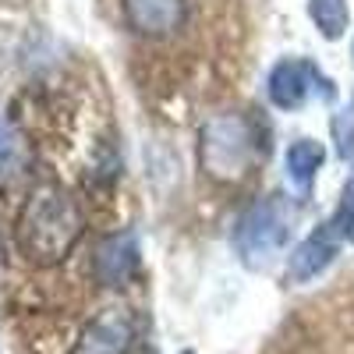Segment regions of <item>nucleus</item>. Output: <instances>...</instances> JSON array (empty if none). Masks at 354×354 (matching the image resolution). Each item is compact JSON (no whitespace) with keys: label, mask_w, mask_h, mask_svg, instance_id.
Returning a JSON list of instances; mask_svg holds the SVG:
<instances>
[{"label":"nucleus","mask_w":354,"mask_h":354,"mask_svg":"<svg viewBox=\"0 0 354 354\" xmlns=\"http://www.w3.org/2000/svg\"><path fill=\"white\" fill-rule=\"evenodd\" d=\"M28 163V145L15 131V124L0 121V181H15Z\"/></svg>","instance_id":"obj_11"},{"label":"nucleus","mask_w":354,"mask_h":354,"mask_svg":"<svg viewBox=\"0 0 354 354\" xmlns=\"http://www.w3.org/2000/svg\"><path fill=\"white\" fill-rule=\"evenodd\" d=\"M322 163H326V149H322V142H315V138H294L287 145V153H283V177H287L290 192L298 198L312 195V185H315Z\"/></svg>","instance_id":"obj_9"},{"label":"nucleus","mask_w":354,"mask_h":354,"mask_svg":"<svg viewBox=\"0 0 354 354\" xmlns=\"http://www.w3.org/2000/svg\"><path fill=\"white\" fill-rule=\"evenodd\" d=\"M198 160L213 181L234 185L248 177L259 160H266V131L262 121L245 110L216 113L198 131Z\"/></svg>","instance_id":"obj_2"},{"label":"nucleus","mask_w":354,"mask_h":354,"mask_svg":"<svg viewBox=\"0 0 354 354\" xmlns=\"http://www.w3.org/2000/svg\"><path fill=\"white\" fill-rule=\"evenodd\" d=\"M308 18L319 28V36L330 39V43L344 39L347 28H351V8H347V0H308Z\"/></svg>","instance_id":"obj_10"},{"label":"nucleus","mask_w":354,"mask_h":354,"mask_svg":"<svg viewBox=\"0 0 354 354\" xmlns=\"http://www.w3.org/2000/svg\"><path fill=\"white\" fill-rule=\"evenodd\" d=\"M294 223H298V205H294V198H287L280 192L262 195L252 205H245V213L238 216L234 234H230V245H234L238 262L252 273L270 270V266L287 252Z\"/></svg>","instance_id":"obj_3"},{"label":"nucleus","mask_w":354,"mask_h":354,"mask_svg":"<svg viewBox=\"0 0 354 354\" xmlns=\"http://www.w3.org/2000/svg\"><path fill=\"white\" fill-rule=\"evenodd\" d=\"M82 209L68 188L61 185H39L25 198L18 213V248L25 252L28 262L36 266H53L71 255V248L82 238Z\"/></svg>","instance_id":"obj_1"},{"label":"nucleus","mask_w":354,"mask_h":354,"mask_svg":"<svg viewBox=\"0 0 354 354\" xmlns=\"http://www.w3.org/2000/svg\"><path fill=\"white\" fill-rule=\"evenodd\" d=\"M121 11L131 32L138 36H170L185 21V0H121Z\"/></svg>","instance_id":"obj_8"},{"label":"nucleus","mask_w":354,"mask_h":354,"mask_svg":"<svg viewBox=\"0 0 354 354\" xmlns=\"http://www.w3.org/2000/svg\"><path fill=\"white\" fill-rule=\"evenodd\" d=\"M351 53H354V43H351Z\"/></svg>","instance_id":"obj_15"},{"label":"nucleus","mask_w":354,"mask_h":354,"mask_svg":"<svg viewBox=\"0 0 354 354\" xmlns=\"http://www.w3.org/2000/svg\"><path fill=\"white\" fill-rule=\"evenodd\" d=\"M138 241L135 234L124 230V234H110V238L96 248V259H93V273L103 287H128L131 277L138 273Z\"/></svg>","instance_id":"obj_7"},{"label":"nucleus","mask_w":354,"mask_h":354,"mask_svg":"<svg viewBox=\"0 0 354 354\" xmlns=\"http://www.w3.org/2000/svg\"><path fill=\"white\" fill-rule=\"evenodd\" d=\"M326 223L340 234V241H344V245H354V167H351L347 181H344V188H340L337 209L330 213Z\"/></svg>","instance_id":"obj_12"},{"label":"nucleus","mask_w":354,"mask_h":354,"mask_svg":"<svg viewBox=\"0 0 354 354\" xmlns=\"http://www.w3.org/2000/svg\"><path fill=\"white\" fill-rule=\"evenodd\" d=\"M181 354H192V351H181Z\"/></svg>","instance_id":"obj_14"},{"label":"nucleus","mask_w":354,"mask_h":354,"mask_svg":"<svg viewBox=\"0 0 354 354\" xmlns=\"http://www.w3.org/2000/svg\"><path fill=\"white\" fill-rule=\"evenodd\" d=\"M340 248H344L340 234L330 223H319L312 234H305V238L290 248V255H287V283H312L315 277H322L337 262Z\"/></svg>","instance_id":"obj_5"},{"label":"nucleus","mask_w":354,"mask_h":354,"mask_svg":"<svg viewBox=\"0 0 354 354\" xmlns=\"http://www.w3.org/2000/svg\"><path fill=\"white\" fill-rule=\"evenodd\" d=\"M135 347V319L128 308H103L75 344L71 354H131Z\"/></svg>","instance_id":"obj_6"},{"label":"nucleus","mask_w":354,"mask_h":354,"mask_svg":"<svg viewBox=\"0 0 354 354\" xmlns=\"http://www.w3.org/2000/svg\"><path fill=\"white\" fill-rule=\"evenodd\" d=\"M266 96L277 110H301L312 96L319 100H333V82L319 71V64H312L308 57H283L270 68V78H266Z\"/></svg>","instance_id":"obj_4"},{"label":"nucleus","mask_w":354,"mask_h":354,"mask_svg":"<svg viewBox=\"0 0 354 354\" xmlns=\"http://www.w3.org/2000/svg\"><path fill=\"white\" fill-rule=\"evenodd\" d=\"M330 131H333V142H337V156L340 160H354V100L344 103L333 113Z\"/></svg>","instance_id":"obj_13"}]
</instances>
